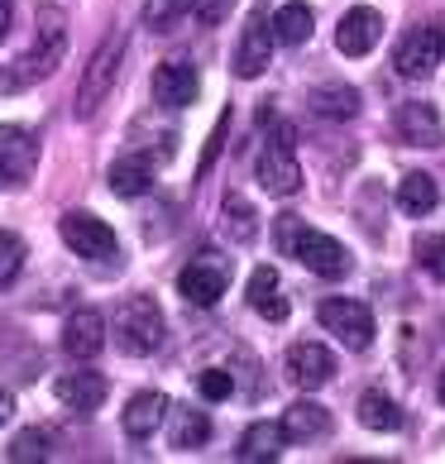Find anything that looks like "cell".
I'll return each instance as SVG.
<instances>
[{
    "label": "cell",
    "mask_w": 445,
    "mask_h": 464,
    "mask_svg": "<svg viewBox=\"0 0 445 464\" xmlns=\"http://www.w3.org/2000/svg\"><path fill=\"white\" fill-rule=\"evenodd\" d=\"M273 245H278V254H287V259H297L302 268H312L316 278H345L350 273V249L340 245V239L312 230L297 216L273 220Z\"/></svg>",
    "instance_id": "6da1fadb"
},
{
    "label": "cell",
    "mask_w": 445,
    "mask_h": 464,
    "mask_svg": "<svg viewBox=\"0 0 445 464\" xmlns=\"http://www.w3.org/2000/svg\"><path fill=\"white\" fill-rule=\"evenodd\" d=\"M67 53V29H63V10L44 5L39 10V44H34V53H24L20 63L10 67V72H0V92H24L34 82L53 77L58 63Z\"/></svg>",
    "instance_id": "7a4b0ae2"
},
{
    "label": "cell",
    "mask_w": 445,
    "mask_h": 464,
    "mask_svg": "<svg viewBox=\"0 0 445 464\" xmlns=\"http://www.w3.org/2000/svg\"><path fill=\"white\" fill-rule=\"evenodd\" d=\"M264 120H268V134H264V149H259V182L273 197H293L302 187V168H297V153H293V125L273 120V111H264Z\"/></svg>",
    "instance_id": "3957f363"
},
{
    "label": "cell",
    "mask_w": 445,
    "mask_h": 464,
    "mask_svg": "<svg viewBox=\"0 0 445 464\" xmlns=\"http://www.w3.org/2000/svg\"><path fill=\"white\" fill-rule=\"evenodd\" d=\"M168 335V321L153 297H130L115 312V345L125 354H153Z\"/></svg>",
    "instance_id": "277c9868"
},
{
    "label": "cell",
    "mask_w": 445,
    "mask_h": 464,
    "mask_svg": "<svg viewBox=\"0 0 445 464\" xmlns=\"http://www.w3.org/2000/svg\"><path fill=\"white\" fill-rule=\"evenodd\" d=\"M120 63H125V34H111V39L92 53L87 77H82V87H77V115L82 120H92L101 111V101L111 96L115 77H120Z\"/></svg>",
    "instance_id": "5b68a950"
},
{
    "label": "cell",
    "mask_w": 445,
    "mask_h": 464,
    "mask_svg": "<svg viewBox=\"0 0 445 464\" xmlns=\"http://www.w3.org/2000/svg\"><path fill=\"white\" fill-rule=\"evenodd\" d=\"M316 321L326 325L345 350H354V354L373 345V312L364 302H354V297H326L316 306Z\"/></svg>",
    "instance_id": "8992f818"
},
{
    "label": "cell",
    "mask_w": 445,
    "mask_h": 464,
    "mask_svg": "<svg viewBox=\"0 0 445 464\" xmlns=\"http://www.w3.org/2000/svg\"><path fill=\"white\" fill-rule=\"evenodd\" d=\"M440 58H445V29L417 24V29L402 34L398 53H392V67H398V77H407V82H426L440 67Z\"/></svg>",
    "instance_id": "52a82bcc"
},
{
    "label": "cell",
    "mask_w": 445,
    "mask_h": 464,
    "mask_svg": "<svg viewBox=\"0 0 445 464\" xmlns=\"http://www.w3.org/2000/svg\"><path fill=\"white\" fill-rule=\"evenodd\" d=\"M226 287H230V259H220V254H197V259L178 273V292L192 306H216L226 297Z\"/></svg>",
    "instance_id": "ba28073f"
},
{
    "label": "cell",
    "mask_w": 445,
    "mask_h": 464,
    "mask_svg": "<svg viewBox=\"0 0 445 464\" xmlns=\"http://www.w3.org/2000/svg\"><path fill=\"white\" fill-rule=\"evenodd\" d=\"M58 230H63V245L73 249L77 259H111L115 254V230L92 211H67L58 220Z\"/></svg>",
    "instance_id": "9c48e42d"
},
{
    "label": "cell",
    "mask_w": 445,
    "mask_h": 464,
    "mask_svg": "<svg viewBox=\"0 0 445 464\" xmlns=\"http://www.w3.org/2000/svg\"><path fill=\"white\" fill-rule=\"evenodd\" d=\"M39 168V140L20 125H0V187H24Z\"/></svg>",
    "instance_id": "30bf717a"
},
{
    "label": "cell",
    "mask_w": 445,
    "mask_h": 464,
    "mask_svg": "<svg viewBox=\"0 0 445 464\" xmlns=\"http://www.w3.org/2000/svg\"><path fill=\"white\" fill-rule=\"evenodd\" d=\"M287 378H293L297 388L306 392H316V388H326L331 378H335V359L326 345H316V340H297L293 350H287Z\"/></svg>",
    "instance_id": "8fae6325"
},
{
    "label": "cell",
    "mask_w": 445,
    "mask_h": 464,
    "mask_svg": "<svg viewBox=\"0 0 445 464\" xmlns=\"http://www.w3.org/2000/svg\"><path fill=\"white\" fill-rule=\"evenodd\" d=\"M201 92V77L192 63H163L159 72H153V101H159L163 111H187Z\"/></svg>",
    "instance_id": "7c38bea8"
},
{
    "label": "cell",
    "mask_w": 445,
    "mask_h": 464,
    "mask_svg": "<svg viewBox=\"0 0 445 464\" xmlns=\"http://www.w3.org/2000/svg\"><path fill=\"white\" fill-rule=\"evenodd\" d=\"M101 345H106V316H101L96 306H77L63 325V350L87 364V359L101 354Z\"/></svg>",
    "instance_id": "4fadbf2b"
},
{
    "label": "cell",
    "mask_w": 445,
    "mask_h": 464,
    "mask_svg": "<svg viewBox=\"0 0 445 464\" xmlns=\"http://www.w3.org/2000/svg\"><path fill=\"white\" fill-rule=\"evenodd\" d=\"M379 34H383V14L369 10V5H354L345 20H340V29H335V48L345 58H364L369 48L379 44Z\"/></svg>",
    "instance_id": "5bb4252c"
},
{
    "label": "cell",
    "mask_w": 445,
    "mask_h": 464,
    "mask_svg": "<svg viewBox=\"0 0 445 464\" xmlns=\"http://www.w3.org/2000/svg\"><path fill=\"white\" fill-rule=\"evenodd\" d=\"M53 392H58V402L67 407V411H96L101 402H106V392H111V383L101 373H92V369H77V373H63L58 383H53Z\"/></svg>",
    "instance_id": "9a60e30c"
},
{
    "label": "cell",
    "mask_w": 445,
    "mask_h": 464,
    "mask_svg": "<svg viewBox=\"0 0 445 464\" xmlns=\"http://www.w3.org/2000/svg\"><path fill=\"white\" fill-rule=\"evenodd\" d=\"M392 125H398V134L407 144H417V149H436L445 140L440 115H436V106H426V101H407V106H398Z\"/></svg>",
    "instance_id": "2e32d148"
},
{
    "label": "cell",
    "mask_w": 445,
    "mask_h": 464,
    "mask_svg": "<svg viewBox=\"0 0 445 464\" xmlns=\"http://www.w3.org/2000/svg\"><path fill=\"white\" fill-rule=\"evenodd\" d=\"M268 53H273V29L264 14H254L239 34V48H235V77H259L268 67Z\"/></svg>",
    "instance_id": "e0dca14e"
},
{
    "label": "cell",
    "mask_w": 445,
    "mask_h": 464,
    "mask_svg": "<svg viewBox=\"0 0 445 464\" xmlns=\"http://www.w3.org/2000/svg\"><path fill=\"white\" fill-rule=\"evenodd\" d=\"M168 407H173V402H168L163 392H134V398L125 402V417H120V426H125L130 440H149V436L163 426Z\"/></svg>",
    "instance_id": "ac0fdd59"
},
{
    "label": "cell",
    "mask_w": 445,
    "mask_h": 464,
    "mask_svg": "<svg viewBox=\"0 0 445 464\" xmlns=\"http://www.w3.org/2000/svg\"><path fill=\"white\" fill-rule=\"evenodd\" d=\"M249 306H254L264 321H287V312H293V302H287L283 287H278V273H273V264L254 268V278H249Z\"/></svg>",
    "instance_id": "d6986e66"
},
{
    "label": "cell",
    "mask_w": 445,
    "mask_h": 464,
    "mask_svg": "<svg viewBox=\"0 0 445 464\" xmlns=\"http://www.w3.org/2000/svg\"><path fill=\"white\" fill-rule=\"evenodd\" d=\"M106 182H111V192L115 197H144L149 187H153V159H144V153H130V159H115L111 163V173H106Z\"/></svg>",
    "instance_id": "ffe728a7"
},
{
    "label": "cell",
    "mask_w": 445,
    "mask_h": 464,
    "mask_svg": "<svg viewBox=\"0 0 445 464\" xmlns=\"http://www.w3.org/2000/svg\"><path fill=\"white\" fill-rule=\"evenodd\" d=\"M287 450V431L283 421H254L235 445V459H278Z\"/></svg>",
    "instance_id": "44dd1931"
},
{
    "label": "cell",
    "mask_w": 445,
    "mask_h": 464,
    "mask_svg": "<svg viewBox=\"0 0 445 464\" xmlns=\"http://www.w3.org/2000/svg\"><path fill=\"white\" fill-rule=\"evenodd\" d=\"M168 417H173V426H168V440H173V450H201V445L211 440V417L197 407H168Z\"/></svg>",
    "instance_id": "7402d4cb"
},
{
    "label": "cell",
    "mask_w": 445,
    "mask_h": 464,
    "mask_svg": "<svg viewBox=\"0 0 445 464\" xmlns=\"http://www.w3.org/2000/svg\"><path fill=\"white\" fill-rule=\"evenodd\" d=\"M312 10L302 5V0H283L278 5V14H273L268 20V29H273V39L278 44H287V48H297V44H306L312 39Z\"/></svg>",
    "instance_id": "603a6c76"
},
{
    "label": "cell",
    "mask_w": 445,
    "mask_h": 464,
    "mask_svg": "<svg viewBox=\"0 0 445 464\" xmlns=\"http://www.w3.org/2000/svg\"><path fill=\"white\" fill-rule=\"evenodd\" d=\"M359 426L364 431H402V407L388 398V392L369 388L364 398H359Z\"/></svg>",
    "instance_id": "cb8c5ba5"
},
{
    "label": "cell",
    "mask_w": 445,
    "mask_h": 464,
    "mask_svg": "<svg viewBox=\"0 0 445 464\" xmlns=\"http://www.w3.org/2000/svg\"><path fill=\"white\" fill-rule=\"evenodd\" d=\"M283 431H287V440H316L331 431V411L316 402H293L283 417Z\"/></svg>",
    "instance_id": "d4e9b609"
},
{
    "label": "cell",
    "mask_w": 445,
    "mask_h": 464,
    "mask_svg": "<svg viewBox=\"0 0 445 464\" xmlns=\"http://www.w3.org/2000/svg\"><path fill=\"white\" fill-rule=\"evenodd\" d=\"M436 201H440V192H436V178L431 173H407L398 182V206H402L407 216H431Z\"/></svg>",
    "instance_id": "484cf974"
},
{
    "label": "cell",
    "mask_w": 445,
    "mask_h": 464,
    "mask_svg": "<svg viewBox=\"0 0 445 464\" xmlns=\"http://www.w3.org/2000/svg\"><path fill=\"white\" fill-rule=\"evenodd\" d=\"M359 106H364V101H359V92L354 87H316L312 92V111L321 115V120H354L359 115Z\"/></svg>",
    "instance_id": "4316f807"
},
{
    "label": "cell",
    "mask_w": 445,
    "mask_h": 464,
    "mask_svg": "<svg viewBox=\"0 0 445 464\" xmlns=\"http://www.w3.org/2000/svg\"><path fill=\"white\" fill-rule=\"evenodd\" d=\"M254 226H259L254 206L245 197H226V220H220V230H226L235 245H254Z\"/></svg>",
    "instance_id": "83f0119b"
},
{
    "label": "cell",
    "mask_w": 445,
    "mask_h": 464,
    "mask_svg": "<svg viewBox=\"0 0 445 464\" xmlns=\"http://www.w3.org/2000/svg\"><path fill=\"white\" fill-rule=\"evenodd\" d=\"M48 450H53V431H44V426H29V431H20L10 440L15 464H39V459H48Z\"/></svg>",
    "instance_id": "f1b7e54d"
},
{
    "label": "cell",
    "mask_w": 445,
    "mask_h": 464,
    "mask_svg": "<svg viewBox=\"0 0 445 464\" xmlns=\"http://www.w3.org/2000/svg\"><path fill=\"white\" fill-rule=\"evenodd\" d=\"M24 268V239L15 230H0V292H5Z\"/></svg>",
    "instance_id": "f546056e"
},
{
    "label": "cell",
    "mask_w": 445,
    "mask_h": 464,
    "mask_svg": "<svg viewBox=\"0 0 445 464\" xmlns=\"http://www.w3.org/2000/svg\"><path fill=\"white\" fill-rule=\"evenodd\" d=\"M182 10H192V0H144V29H153V34L173 29Z\"/></svg>",
    "instance_id": "4dcf8cb0"
},
{
    "label": "cell",
    "mask_w": 445,
    "mask_h": 464,
    "mask_svg": "<svg viewBox=\"0 0 445 464\" xmlns=\"http://www.w3.org/2000/svg\"><path fill=\"white\" fill-rule=\"evenodd\" d=\"M417 264L431 273L436 283H445V235H421L417 239Z\"/></svg>",
    "instance_id": "1f68e13d"
},
{
    "label": "cell",
    "mask_w": 445,
    "mask_h": 464,
    "mask_svg": "<svg viewBox=\"0 0 445 464\" xmlns=\"http://www.w3.org/2000/svg\"><path fill=\"white\" fill-rule=\"evenodd\" d=\"M197 392H201L207 402H226L230 392H235V378H230L226 369H201V373H197Z\"/></svg>",
    "instance_id": "d6a6232c"
},
{
    "label": "cell",
    "mask_w": 445,
    "mask_h": 464,
    "mask_svg": "<svg viewBox=\"0 0 445 464\" xmlns=\"http://www.w3.org/2000/svg\"><path fill=\"white\" fill-rule=\"evenodd\" d=\"M226 130H230V111H220V120H216V130H211V140H207V149H201L197 178H207V173H211V163L220 159V149H226Z\"/></svg>",
    "instance_id": "836d02e7"
},
{
    "label": "cell",
    "mask_w": 445,
    "mask_h": 464,
    "mask_svg": "<svg viewBox=\"0 0 445 464\" xmlns=\"http://www.w3.org/2000/svg\"><path fill=\"white\" fill-rule=\"evenodd\" d=\"M235 10V0H192V14H197V24H220L226 14Z\"/></svg>",
    "instance_id": "e575fe53"
},
{
    "label": "cell",
    "mask_w": 445,
    "mask_h": 464,
    "mask_svg": "<svg viewBox=\"0 0 445 464\" xmlns=\"http://www.w3.org/2000/svg\"><path fill=\"white\" fill-rule=\"evenodd\" d=\"M10 417H15V398H10V392H5V388H0V426H5Z\"/></svg>",
    "instance_id": "d590c367"
},
{
    "label": "cell",
    "mask_w": 445,
    "mask_h": 464,
    "mask_svg": "<svg viewBox=\"0 0 445 464\" xmlns=\"http://www.w3.org/2000/svg\"><path fill=\"white\" fill-rule=\"evenodd\" d=\"M10 10H15V0H0V39L10 34Z\"/></svg>",
    "instance_id": "8d00e7d4"
},
{
    "label": "cell",
    "mask_w": 445,
    "mask_h": 464,
    "mask_svg": "<svg viewBox=\"0 0 445 464\" xmlns=\"http://www.w3.org/2000/svg\"><path fill=\"white\" fill-rule=\"evenodd\" d=\"M436 392H440V402H445V369H440V388Z\"/></svg>",
    "instance_id": "74e56055"
}]
</instances>
